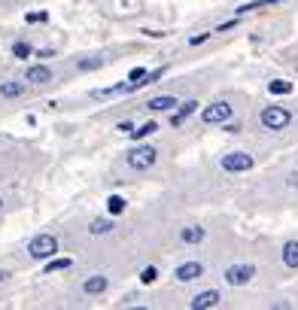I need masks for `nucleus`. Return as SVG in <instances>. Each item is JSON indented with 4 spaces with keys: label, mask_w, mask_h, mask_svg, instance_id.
Returning a JSON list of instances; mask_svg holds the SVG:
<instances>
[{
    "label": "nucleus",
    "mask_w": 298,
    "mask_h": 310,
    "mask_svg": "<svg viewBox=\"0 0 298 310\" xmlns=\"http://www.w3.org/2000/svg\"><path fill=\"white\" fill-rule=\"evenodd\" d=\"M155 158H158L155 146H134L125 162H128V167H131V170H149V167L155 164Z\"/></svg>",
    "instance_id": "nucleus-4"
},
{
    "label": "nucleus",
    "mask_w": 298,
    "mask_h": 310,
    "mask_svg": "<svg viewBox=\"0 0 298 310\" xmlns=\"http://www.w3.org/2000/svg\"><path fill=\"white\" fill-rule=\"evenodd\" d=\"M143 76H146V70H143V67H134V70L128 73V79H131V82H140ZM140 88H143V85H140Z\"/></svg>",
    "instance_id": "nucleus-25"
},
{
    "label": "nucleus",
    "mask_w": 298,
    "mask_h": 310,
    "mask_svg": "<svg viewBox=\"0 0 298 310\" xmlns=\"http://www.w3.org/2000/svg\"><path fill=\"white\" fill-rule=\"evenodd\" d=\"M107 210H110V216H119V213H125V198H122V195H110Z\"/></svg>",
    "instance_id": "nucleus-20"
},
{
    "label": "nucleus",
    "mask_w": 298,
    "mask_h": 310,
    "mask_svg": "<svg viewBox=\"0 0 298 310\" xmlns=\"http://www.w3.org/2000/svg\"><path fill=\"white\" fill-rule=\"evenodd\" d=\"M116 131H122V134H131V131H134V125H131L128 119H125V122H119V125H116Z\"/></svg>",
    "instance_id": "nucleus-26"
},
{
    "label": "nucleus",
    "mask_w": 298,
    "mask_h": 310,
    "mask_svg": "<svg viewBox=\"0 0 298 310\" xmlns=\"http://www.w3.org/2000/svg\"><path fill=\"white\" fill-rule=\"evenodd\" d=\"M259 122H262V128H265V131H283V128H289L292 113L286 110V107H265V110L259 113Z\"/></svg>",
    "instance_id": "nucleus-2"
},
{
    "label": "nucleus",
    "mask_w": 298,
    "mask_h": 310,
    "mask_svg": "<svg viewBox=\"0 0 298 310\" xmlns=\"http://www.w3.org/2000/svg\"><path fill=\"white\" fill-rule=\"evenodd\" d=\"M192 113H198V100H186V103H180V110L174 113V116H170V125H174V128H180V125L186 122Z\"/></svg>",
    "instance_id": "nucleus-11"
},
{
    "label": "nucleus",
    "mask_w": 298,
    "mask_h": 310,
    "mask_svg": "<svg viewBox=\"0 0 298 310\" xmlns=\"http://www.w3.org/2000/svg\"><path fill=\"white\" fill-rule=\"evenodd\" d=\"M289 186H298V170H295V174L289 177Z\"/></svg>",
    "instance_id": "nucleus-29"
},
{
    "label": "nucleus",
    "mask_w": 298,
    "mask_h": 310,
    "mask_svg": "<svg viewBox=\"0 0 298 310\" xmlns=\"http://www.w3.org/2000/svg\"><path fill=\"white\" fill-rule=\"evenodd\" d=\"M46 18H49L46 13H31V16H28V21H46Z\"/></svg>",
    "instance_id": "nucleus-27"
},
{
    "label": "nucleus",
    "mask_w": 298,
    "mask_h": 310,
    "mask_svg": "<svg viewBox=\"0 0 298 310\" xmlns=\"http://www.w3.org/2000/svg\"><path fill=\"white\" fill-rule=\"evenodd\" d=\"M253 277H256L253 265H232V268H225V283L228 286H247Z\"/></svg>",
    "instance_id": "nucleus-6"
},
{
    "label": "nucleus",
    "mask_w": 298,
    "mask_h": 310,
    "mask_svg": "<svg viewBox=\"0 0 298 310\" xmlns=\"http://www.w3.org/2000/svg\"><path fill=\"white\" fill-rule=\"evenodd\" d=\"M67 268H73V259H49L46 261V268H43V274H58V271H67Z\"/></svg>",
    "instance_id": "nucleus-16"
},
{
    "label": "nucleus",
    "mask_w": 298,
    "mask_h": 310,
    "mask_svg": "<svg viewBox=\"0 0 298 310\" xmlns=\"http://www.w3.org/2000/svg\"><path fill=\"white\" fill-rule=\"evenodd\" d=\"M232 116H234V107L228 100H216V103H210V107L201 110V122L204 125H225Z\"/></svg>",
    "instance_id": "nucleus-3"
},
{
    "label": "nucleus",
    "mask_w": 298,
    "mask_h": 310,
    "mask_svg": "<svg viewBox=\"0 0 298 310\" xmlns=\"http://www.w3.org/2000/svg\"><path fill=\"white\" fill-rule=\"evenodd\" d=\"M155 280H158V271H155L152 265H149V268H143V271H140V283H143V286H152Z\"/></svg>",
    "instance_id": "nucleus-23"
},
{
    "label": "nucleus",
    "mask_w": 298,
    "mask_h": 310,
    "mask_svg": "<svg viewBox=\"0 0 298 310\" xmlns=\"http://www.w3.org/2000/svg\"><path fill=\"white\" fill-rule=\"evenodd\" d=\"M207 37H210V33H198V37H192L189 43H192V46H198V43H204V40H207Z\"/></svg>",
    "instance_id": "nucleus-28"
},
{
    "label": "nucleus",
    "mask_w": 298,
    "mask_h": 310,
    "mask_svg": "<svg viewBox=\"0 0 298 310\" xmlns=\"http://www.w3.org/2000/svg\"><path fill=\"white\" fill-rule=\"evenodd\" d=\"M277 3H283V0H253V3L237 6V16H247V13H253V9H265V6H277Z\"/></svg>",
    "instance_id": "nucleus-17"
},
{
    "label": "nucleus",
    "mask_w": 298,
    "mask_h": 310,
    "mask_svg": "<svg viewBox=\"0 0 298 310\" xmlns=\"http://www.w3.org/2000/svg\"><path fill=\"white\" fill-rule=\"evenodd\" d=\"M170 107H180V103H177V98H170V95L152 98V100L146 103V110H149V113H165V110H170Z\"/></svg>",
    "instance_id": "nucleus-13"
},
{
    "label": "nucleus",
    "mask_w": 298,
    "mask_h": 310,
    "mask_svg": "<svg viewBox=\"0 0 298 310\" xmlns=\"http://www.w3.org/2000/svg\"><path fill=\"white\" fill-rule=\"evenodd\" d=\"M6 277H9V274H6V271H0V280H6Z\"/></svg>",
    "instance_id": "nucleus-30"
},
{
    "label": "nucleus",
    "mask_w": 298,
    "mask_h": 310,
    "mask_svg": "<svg viewBox=\"0 0 298 310\" xmlns=\"http://www.w3.org/2000/svg\"><path fill=\"white\" fill-rule=\"evenodd\" d=\"M88 231H91V234H107V231H113V222H110V219H91Z\"/></svg>",
    "instance_id": "nucleus-21"
},
{
    "label": "nucleus",
    "mask_w": 298,
    "mask_h": 310,
    "mask_svg": "<svg viewBox=\"0 0 298 310\" xmlns=\"http://www.w3.org/2000/svg\"><path fill=\"white\" fill-rule=\"evenodd\" d=\"M55 252H58V237L55 234H33L31 244H28V256L37 259V261H49Z\"/></svg>",
    "instance_id": "nucleus-1"
},
{
    "label": "nucleus",
    "mask_w": 298,
    "mask_h": 310,
    "mask_svg": "<svg viewBox=\"0 0 298 310\" xmlns=\"http://www.w3.org/2000/svg\"><path fill=\"white\" fill-rule=\"evenodd\" d=\"M216 304H219V292H216V289H207V292L195 295L192 301H189L192 310H210V307H216Z\"/></svg>",
    "instance_id": "nucleus-9"
},
{
    "label": "nucleus",
    "mask_w": 298,
    "mask_h": 310,
    "mask_svg": "<svg viewBox=\"0 0 298 310\" xmlns=\"http://www.w3.org/2000/svg\"><path fill=\"white\" fill-rule=\"evenodd\" d=\"M268 91H271V95H289V91H292V82H286V79H271V82H268Z\"/></svg>",
    "instance_id": "nucleus-18"
},
{
    "label": "nucleus",
    "mask_w": 298,
    "mask_h": 310,
    "mask_svg": "<svg viewBox=\"0 0 298 310\" xmlns=\"http://www.w3.org/2000/svg\"><path fill=\"white\" fill-rule=\"evenodd\" d=\"M0 204H3V198H0Z\"/></svg>",
    "instance_id": "nucleus-31"
},
{
    "label": "nucleus",
    "mask_w": 298,
    "mask_h": 310,
    "mask_svg": "<svg viewBox=\"0 0 298 310\" xmlns=\"http://www.w3.org/2000/svg\"><path fill=\"white\" fill-rule=\"evenodd\" d=\"M100 64H104V58H85V61H79L76 67H79V70H95V67H100Z\"/></svg>",
    "instance_id": "nucleus-24"
},
{
    "label": "nucleus",
    "mask_w": 298,
    "mask_h": 310,
    "mask_svg": "<svg viewBox=\"0 0 298 310\" xmlns=\"http://www.w3.org/2000/svg\"><path fill=\"white\" fill-rule=\"evenodd\" d=\"M155 131H158V125H155V122H143L137 131H131V137H134V140H146V137H149V134H155Z\"/></svg>",
    "instance_id": "nucleus-19"
},
{
    "label": "nucleus",
    "mask_w": 298,
    "mask_h": 310,
    "mask_svg": "<svg viewBox=\"0 0 298 310\" xmlns=\"http://www.w3.org/2000/svg\"><path fill=\"white\" fill-rule=\"evenodd\" d=\"M219 164H222L225 174H247V170H253L256 158L249 152H228V155H222Z\"/></svg>",
    "instance_id": "nucleus-5"
},
{
    "label": "nucleus",
    "mask_w": 298,
    "mask_h": 310,
    "mask_svg": "<svg viewBox=\"0 0 298 310\" xmlns=\"http://www.w3.org/2000/svg\"><path fill=\"white\" fill-rule=\"evenodd\" d=\"M107 286H110V280L100 277V274H95V277H88V280L83 283V292H85V295H100V292H107Z\"/></svg>",
    "instance_id": "nucleus-12"
},
{
    "label": "nucleus",
    "mask_w": 298,
    "mask_h": 310,
    "mask_svg": "<svg viewBox=\"0 0 298 310\" xmlns=\"http://www.w3.org/2000/svg\"><path fill=\"white\" fill-rule=\"evenodd\" d=\"M25 82H33V85H46L52 82V70L46 64H31L28 73H25Z\"/></svg>",
    "instance_id": "nucleus-8"
},
{
    "label": "nucleus",
    "mask_w": 298,
    "mask_h": 310,
    "mask_svg": "<svg viewBox=\"0 0 298 310\" xmlns=\"http://www.w3.org/2000/svg\"><path fill=\"white\" fill-rule=\"evenodd\" d=\"M13 55H16V58H21V61H28L31 55H33V49H31L28 43H13Z\"/></svg>",
    "instance_id": "nucleus-22"
},
{
    "label": "nucleus",
    "mask_w": 298,
    "mask_h": 310,
    "mask_svg": "<svg viewBox=\"0 0 298 310\" xmlns=\"http://www.w3.org/2000/svg\"><path fill=\"white\" fill-rule=\"evenodd\" d=\"M283 265L286 268H298V240H289V244H283Z\"/></svg>",
    "instance_id": "nucleus-15"
},
{
    "label": "nucleus",
    "mask_w": 298,
    "mask_h": 310,
    "mask_svg": "<svg viewBox=\"0 0 298 310\" xmlns=\"http://www.w3.org/2000/svg\"><path fill=\"white\" fill-rule=\"evenodd\" d=\"M204 237H207V231H204V228H198V225H186V228H180V240H182V244H189V246L201 244Z\"/></svg>",
    "instance_id": "nucleus-10"
},
{
    "label": "nucleus",
    "mask_w": 298,
    "mask_h": 310,
    "mask_svg": "<svg viewBox=\"0 0 298 310\" xmlns=\"http://www.w3.org/2000/svg\"><path fill=\"white\" fill-rule=\"evenodd\" d=\"M201 274H204L201 261H186V265H180V268L174 271V277H177L180 283H192V280H198Z\"/></svg>",
    "instance_id": "nucleus-7"
},
{
    "label": "nucleus",
    "mask_w": 298,
    "mask_h": 310,
    "mask_svg": "<svg viewBox=\"0 0 298 310\" xmlns=\"http://www.w3.org/2000/svg\"><path fill=\"white\" fill-rule=\"evenodd\" d=\"M25 82H18V79H9V82H3V85H0V98H9V100H13V98H21V95H25Z\"/></svg>",
    "instance_id": "nucleus-14"
}]
</instances>
